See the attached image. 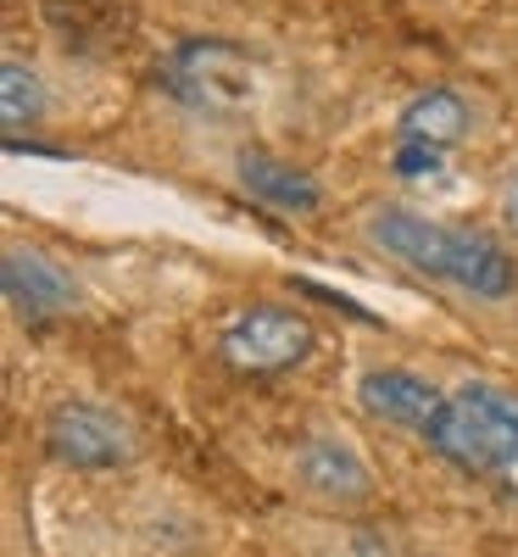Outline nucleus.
<instances>
[{
  "mask_svg": "<svg viewBox=\"0 0 518 557\" xmlns=\"http://www.w3.org/2000/svg\"><path fill=\"white\" fill-rule=\"evenodd\" d=\"M368 240L380 251H391V257H402L407 268L468 290L474 301H502L518 285L513 257L491 235H480V228L435 223V218L407 212V207H380V212H373L368 218Z\"/></svg>",
  "mask_w": 518,
  "mask_h": 557,
  "instance_id": "1",
  "label": "nucleus"
},
{
  "mask_svg": "<svg viewBox=\"0 0 518 557\" xmlns=\"http://www.w3.org/2000/svg\"><path fill=\"white\" fill-rule=\"evenodd\" d=\"M423 441L452 469L474 474V480H496L507 496H518V396L496 385H462L446 396L441 418Z\"/></svg>",
  "mask_w": 518,
  "mask_h": 557,
  "instance_id": "2",
  "label": "nucleus"
},
{
  "mask_svg": "<svg viewBox=\"0 0 518 557\" xmlns=\"http://www.w3.org/2000/svg\"><path fill=\"white\" fill-rule=\"evenodd\" d=\"M157 84L207 117H246L262 101V67L229 39H178L157 62Z\"/></svg>",
  "mask_w": 518,
  "mask_h": 557,
  "instance_id": "3",
  "label": "nucleus"
},
{
  "mask_svg": "<svg viewBox=\"0 0 518 557\" xmlns=\"http://www.w3.org/2000/svg\"><path fill=\"white\" fill-rule=\"evenodd\" d=\"M312 323L291 307H251L229 323L218 335V357L234 368V374H251V380H268V374H291L296 362H307L312 351Z\"/></svg>",
  "mask_w": 518,
  "mask_h": 557,
  "instance_id": "4",
  "label": "nucleus"
},
{
  "mask_svg": "<svg viewBox=\"0 0 518 557\" xmlns=\"http://www.w3.org/2000/svg\"><path fill=\"white\" fill-rule=\"evenodd\" d=\"M45 446H51L57 462L67 469H118V462L134 457V435L123 418H112L107 407L89 401H62L51 418H45Z\"/></svg>",
  "mask_w": 518,
  "mask_h": 557,
  "instance_id": "5",
  "label": "nucleus"
},
{
  "mask_svg": "<svg viewBox=\"0 0 518 557\" xmlns=\"http://www.w3.org/2000/svg\"><path fill=\"white\" fill-rule=\"evenodd\" d=\"M357 401H362L368 418H385V424H402L412 435H430V424L446 407V391L407 374V368H368L357 380Z\"/></svg>",
  "mask_w": 518,
  "mask_h": 557,
  "instance_id": "6",
  "label": "nucleus"
},
{
  "mask_svg": "<svg viewBox=\"0 0 518 557\" xmlns=\"http://www.w3.org/2000/svg\"><path fill=\"white\" fill-rule=\"evenodd\" d=\"M45 23L67 51H118L134 34L128 0H45Z\"/></svg>",
  "mask_w": 518,
  "mask_h": 557,
  "instance_id": "7",
  "label": "nucleus"
},
{
  "mask_svg": "<svg viewBox=\"0 0 518 557\" xmlns=\"http://www.w3.org/2000/svg\"><path fill=\"white\" fill-rule=\"evenodd\" d=\"M0 290L23 318H57L78 307V285L39 251H7L0 262Z\"/></svg>",
  "mask_w": 518,
  "mask_h": 557,
  "instance_id": "8",
  "label": "nucleus"
},
{
  "mask_svg": "<svg viewBox=\"0 0 518 557\" xmlns=\"http://www.w3.org/2000/svg\"><path fill=\"white\" fill-rule=\"evenodd\" d=\"M296 474H301V485H307L312 496L346 502V507L373 491V474H368V462L357 457V446H346V441H335V435L307 441L301 457H296Z\"/></svg>",
  "mask_w": 518,
  "mask_h": 557,
  "instance_id": "9",
  "label": "nucleus"
},
{
  "mask_svg": "<svg viewBox=\"0 0 518 557\" xmlns=\"http://www.w3.org/2000/svg\"><path fill=\"white\" fill-rule=\"evenodd\" d=\"M240 184L262 201V207H279V212H318L323 207V190L318 178L285 157H268V151H246L240 157Z\"/></svg>",
  "mask_w": 518,
  "mask_h": 557,
  "instance_id": "10",
  "label": "nucleus"
},
{
  "mask_svg": "<svg viewBox=\"0 0 518 557\" xmlns=\"http://www.w3.org/2000/svg\"><path fill=\"white\" fill-rule=\"evenodd\" d=\"M402 139H423V146H457V139H468V128H474V112H468V101L457 96V89H423V96H412L402 107Z\"/></svg>",
  "mask_w": 518,
  "mask_h": 557,
  "instance_id": "11",
  "label": "nucleus"
},
{
  "mask_svg": "<svg viewBox=\"0 0 518 557\" xmlns=\"http://www.w3.org/2000/svg\"><path fill=\"white\" fill-rule=\"evenodd\" d=\"M39 112H45L39 73L23 67V62H7V67H0V123H7V128H28V123H39Z\"/></svg>",
  "mask_w": 518,
  "mask_h": 557,
  "instance_id": "12",
  "label": "nucleus"
},
{
  "mask_svg": "<svg viewBox=\"0 0 518 557\" xmlns=\"http://www.w3.org/2000/svg\"><path fill=\"white\" fill-rule=\"evenodd\" d=\"M391 173L396 178H430V173H441V151L423 146V139H402L391 151Z\"/></svg>",
  "mask_w": 518,
  "mask_h": 557,
  "instance_id": "13",
  "label": "nucleus"
},
{
  "mask_svg": "<svg viewBox=\"0 0 518 557\" xmlns=\"http://www.w3.org/2000/svg\"><path fill=\"white\" fill-rule=\"evenodd\" d=\"M502 218H507V228L518 235V178L507 184V196H502Z\"/></svg>",
  "mask_w": 518,
  "mask_h": 557,
  "instance_id": "14",
  "label": "nucleus"
}]
</instances>
